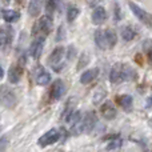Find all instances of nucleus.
<instances>
[{
    "label": "nucleus",
    "instance_id": "f257e3e1",
    "mask_svg": "<svg viewBox=\"0 0 152 152\" xmlns=\"http://www.w3.org/2000/svg\"><path fill=\"white\" fill-rule=\"evenodd\" d=\"M136 77L135 71L127 64L118 63L112 67L110 72V81L112 84H120L127 80H134Z\"/></svg>",
    "mask_w": 152,
    "mask_h": 152
},
{
    "label": "nucleus",
    "instance_id": "f03ea898",
    "mask_svg": "<svg viewBox=\"0 0 152 152\" xmlns=\"http://www.w3.org/2000/svg\"><path fill=\"white\" fill-rule=\"evenodd\" d=\"M97 126V118L95 115L94 111H88L86 115L83 116L81 121L77 126L72 127V134L79 135V134H91Z\"/></svg>",
    "mask_w": 152,
    "mask_h": 152
},
{
    "label": "nucleus",
    "instance_id": "7ed1b4c3",
    "mask_svg": "<svg viewBox=\"0 0 152 152\" xmlns=\"http://www.w3.org/2000/svg\"><path fill=\"white\" fill-rule=\"evenodd\" d=\"M52 27H53L52 16L44 15L35 23L34 29H32V35H34L35 37H37V36H45L47 37L48 35L51 34V31H52Z\"/></svg>",
    "mask_w": 152,
    "mask_h": 152
},
{
    "label": "nucleus",
    "instance_id": "20e7f679",
    "mask_svg": "<svg viewBox=\"0 0 152 152\" xmlns=\"http://www.w3.org/2000/svg\"><path fill=\"white\" fill-rule=\"evenodd\" d=\"M66 48L64 47H56L55 50L51 52V55L48 56V64L52 67V69L55 72H60V69L64 67L63 59L66 55Z\"/></svg>",
    "mask_w": 152,
    "mask_h": 152
},
{
    "label": "nucleus",
    "instance_id": "39448f33",
    "mask_svg": "<svg viewBox=\"0 0 152 152\" xmlns=\"http://www.w3.org/2000/svg\"><path fill=\"white\" fill-rule=\"evenodd\" d=\"M13 36H15V32L13 28L11 26H3L0 29V45H1L3 52H7L11 48L13 42Z\"/></svg>",
    "mask_w": 152,
    "mask_h": 152
},
{
    "label": "nucleus",
    "instance_id": "423d86ee",
    "mask_svg": "<svg viewBox=\"0 0 152 152\" xmlns=\"http://www.w3.org/2000/svg\"><path fill=\"white\" fill-rule=\"evenodd\" d=\"M128 5H129V8H131L132 13H134V15L136 16V18L139 19L143 24H144V26L152 28V15L150 12H147L145 10H143L142 7H139L137 4H135L134 1H129Z\"/></svg>",
    "mask_w": 152,
    "mask_h": 152
},
{
    "label": "nucleus",
    "instance_id": "0eeeda50",
    "mask_svg": "<svg viewBox=\"0 0 152 152\" xmlns=\"http://www.w3.org/2000/svg\"><path fill=\"white\" fill-rule=\"evenodd\" d=\"M0 99H1L3 105L7 108H13L18 102L15 92L8 88L7 86H1V88H0Z\"/></svg>",
    "mask_w": 152,
    "mask_h": 152
},
{
    "label": "nucleus",
    "instance_id": "6e6552de",
    "mask_svg": "<svg viewBox=\"0 0 152 152\" xmlns=\"http://www.w3.org/2000/svg\"><path fill=\"white\" fill-rule=\"evenodd\" d=\"M59 139H60V132L53 128V129L47 131L43 136H40L39 140H37V144H39L40 147H48V145L56 143Z\"/></svg>",
    "mask_w": 152,
    "mask_h": 152
},
{
    "label": "nucleus",
    "instance_id": "1a4fd4ad",
    "mask_svg": "<svg viewBox=\"0 0 152 152\" xmlns=\"http://www.w3.org/2000/svg\"><path fill=\"white\" fill-rule=\"evenodd\" d=\"M45 44V36H37L34 39V42L31 43V47H29V55L34 59H39L40 55L43 52V48Z\"/></svg>",
    "mask_w": 152,
    "mask_h": 152
},
{
    "label": "nucleus",
    "instance_id": "9d476101",
    "mask_svg": "<svg viewBox=\"0 0 152 152\" xmlns=\"http://www.w3.org/2000/svg\"><path fill=\"white\" fill-rule=\"evenodd\" d=\"M100 113L105 120H113V119L118 116V111H116L115 105L107 100V102H103V104L100 105Z\"/></svg>",
    "mask_w": 152,
    "mask_h": 152
},
{
    "label": "nucleus",
    "instance_id": "9b49d317",
    "mask_svg": "<svg viewBox=\"0 0 152 152\" xmlns=\"http://www.w3.org/2000/svg\"><path fill=\"white\" fill-rule=\"evenodd\" d=\"M64 92H66V84L61 79H56L53 81L52 87H51V99L52 100H59L63 97Z\"/></svg>",
    "mask_w": 152,
    "mask_h": 152
},
{
    "label": "nucleus",
    "instance_id": "f8f14e48",
    "mask_svg": "<svg viewBox=\"0 0 152 152\" xmlns=\"http://www.w3.org/2000/svg\"><path fill=\"white\" fill-rule=\"evenodd\" d=\"M23 76V67L20 64H12L8 69V80L11 84H18Z\"/></svg>",
    "mask_w": 152,
    "mask_h": 152
},
{
    "label": "nucleus",
    "instance_id": "ddd939ff",
    "mask_svg": "<svg viewBox=\"0 0 152 152\" xmlns=\"http://www.w3.org/2000/svg\"><path fill=\"white\" fill-rule=\"evenodd\" d=\"M115 100L119 107H121L126 112L132 111V107H134V97H132L131 95H118V96L115 97Z\"/></svg>",
    "mask_w": 152,
    "mask_h": 152
},
{
    "label": "nucleus",
    "instance_id": "4468645a",
    "mask_svg": "<svg viewBox=\"0 0 152 152\" xmlns=\"http://www.w3.org/2000/svg\"><path fill=\"white\" fill-rule=\"evenodd\" d=\"M91 19L95 26H102V24L107 20V12H105V10L103 7L97 5V7L94 8V11H92Z\"/></svg>",
    "mask_w": 152,
    "mask_h": 152
},
{
    "label": "nucleus",
    "instance_id": "2eb2a0df",
    "mask_svg": "<svg viewBox=\"0 0 152 152\" xmlns=\"http://www.w3.org/2000/svg\"><path fill=\"white\" fill-rule=\"evenodd\" d=\"M95 44L99 50L105 51L108 50V43H107V37H105V31L104 29H96L95 31Z\"/></svg>",
    "mask_w": 152,
    "mask_h": 152
},
{
    "label": "nucleus",
    "instance_id": "dca6fc26",
    "mask_svg": "<svg viewBox=\"0 0 152 152\" xmlns=\"http://www.w3.org/2000/svg\"><path fill=\"white\" fill-rule=\"evenodd\" d=\"M99 68H91V69H87V71H84L83 74L80 76V83L81 84H89L92 83V81H95L97 79V76H99Z\"/></svg>",
    "mask_w": 152,
    "mask_h": 152
},
{
    "label": "nucleus",
    "instance_id": "f3484780",
    "mask_svg": "<svg viewBox=\"0 0 152 152\" xmlns=\"http://www.w3.org/2000/svg\"><path fill=\"white\" fill-rule=\"evenodd\" d=\"M36 83L39 86H47L51 81V75L43 67H36Z\"/></svg>",
    "mask_w": 152,
    "mask_h": 152
},
{
    "label": "nucleus",
    "instance_id": "a211bd4d",
    "mask_svg": "<svg viewBox=\"0 0 152 152\" xmlns=\"http://www.w3.org/2000/svg\"><path fill=\"white\" fill-rule=\"evenodd\" d=\"M43 0H29L28 3V13L32 18H37L42 12Z\"/></svg>",
    "mask_w": 152,
    "mask_h": 152
},
{
    "label": "nucleus",
    "instance_id": "6ab92c4d",
    "mask_svg": "<svg viewBox=\"0 0 152 152\" xmlns=\"http://www.w3.org/2000/svg\"><path fill=\"white\" fill-rule=\"evenodd\" d=\"M1 15H3L4 21H7V23H10V24L16 23V21H19V19H20V13L15 10H3Z\"/></svg>",
    "mask_w": 152,
    "mask_h": 152
},
{
    "label": "nucleus",
    "instance_id": "aec40b11",
    "mask_svg": "<svg viewBox=\"0 0 152 152\" xmlns=\"http://www.w3.org/2000/svg\"><path fill=\"white\" fill-rule=\"evenodd\" d=\"M135 36H136V29H135L134 27L132 26L123 27V29H121V37H123V40L131 42V40L135 39Z\"/></svg>",
    "mask_w": 152,
    "mask_h": 152
},
{
    "label": "nucleus",
    "instance_id": "412c9836",
    "mask_svg": "<svg viewBox=\"0 0 152 152\" xmlns=\"http://www.w3.org/2000/svg\"><path fill=\"white\" fill-rule=\"evenodd\" d=\"M79 13H80V10H79L77 5L71 4L68 8H67V21H68V23L75 21L76 18L79 16Z\"/></svg>",
    "mask_w": 152,
    "mask_h": 152
},
{
    "label": "nucleus",
    "instance_id": "4be33fe9",
    "mask_svg": "<svg viewBox=\"0 0 152 152\" xmlns=\"http://www.w3.org/2000/svg\"><path fill=\"white\" fill-rule=\"evenodd\" d=\"M105 31V37H107V43H108V50H112L118 43V36H116L113 29H104Z\"/></svg>",
    "mask_w": 152,
    "mask_h": 152
},
{
    "label": "nucleus",
    "instance_id": "5701e85b",
    "mask_svg": "<svg viewBox=\"0 0 152 152\" xmlns=\"http://www.w3.org/2000/svg\"><path fill=\"white\" fill-rule=\"evenodd\" d=\"M81 119H83V116H81V112H80V111H74V112H72L71 115H69L68 118L66 119V121H67V123H68L71 127H75V126H77V124L80 123Z\"/></svg>",
    "mask_w": 152,
    "mask_h": 152
},
{
    "label": "nucleus",
    "instance_id": "b1692460",
    "mask_svg": "<svg viewBox=\"0 0 152 152\" xmlns=\"http://www.w3.org/2000/svg\"><path fill=\"white\" fill-rule=\"evenodd\" d=\"M59 3H60V0H47L45 1V15H50L52 16L53 13H55L56 8H58Z\"/></svg>",
    "mask_w": 152,
    "mask_h": 152
},
{
    "label": "nucleus",
    "instance_id": "393cba45",
    "mask_svg": "<svg viewBox=\"0 0 152 152\" xmlns=\"http://www.w3.org/2000/svg\"><path fill=\"white\" fill-rule=\"evenodd\" d=\"M105 96V89L103 88V87H99V88L95 91V95H94V104H99L100 102H102L103 99H104Z\"/></svg>",
    "mask_w": 152,
    "mask_h": 152
},
{
    "label": "nucleus",
    "instance_id": "a878e982",
    "mask_svg": "<svg viewBox=\"0 0 152 152\" xmlns=\"http://www.w3.org/2000/svg\"><path fill=\"white\" fill-rule=\"evenodd\" d=\"M88 63H89V55L88 53H81L80 59H79V63H77V69L80 71V69L86 68V66Z\"/></svg>",
    "mask_w": 152,
    "mask_h": 152
},
{
    "label": "nucleus",
    "instance_id": "bb28decb",
    "mask_svg": "<svg viewBox=\"0 0 152 152\" xmlns=\"http://www.w3.org/2000/svg\"><path fill=\"white\" fill-rule=\"evenodd\" d=\"M121 147V139H119V137H115L113 140H111L110 143H108L107 145V150L108 151H112V150H118V148Z\"/></svg>",
    "mask_w": 152,
    "mask_h": 152
},
{
    "label": "nucleus",
    "instance_id": "cd10ccee",
    "mask_svg": "<svg viewBox=\"0 0 152 152\" xmlns=\"http://www.w3.org/2000/svg\"><path fill=\"white\" fill-rule=\"evenodd\" d=\"M64 36H66V29H64V26H60L58 28V34H56V40L58 42H60V40L64 39Z\"/></svg>",
    "mask_w": 152,
    "mask_h": 152
},
{
    "label": "nucleus",
    "instance_id": "c85d7f7f",
    "mask_svg": "<svg viewBox=\"0 0 152 152\" xmlns=\"http://www.w3.org/2000/svg\"><path fill=\"white\" fill-rule=\"evenodd\" d=\"M121 19V10H120V5L116 3L115 4V20L119 21Z\"/></svg>",
    "mask_w": 152,
    "mask_h": 152
},
{
    "label": "nucleus",
    "instance_id": "c756f323",
    "mask_svg": "<svg viewBox=\"0 0 152 152\" xmlns=\"http://www.w3.org/2000/svg\"><path fill=\"white\" fill-rule=\"evenodd\" d=\"M5 148H7V137L3 136L0 140V152H5Z\"/></svg>",
    "mask_w": 152,
    "mask_h": 152
},
{
    "label": "nucleus",
    "instance_id": "7c9ffc66",
    "mask_svg": "<svg viewBox=\"0 0 152 152\" xmlns=\"http://www.w3.org/2000/svg\"><path fill=\"white\" fill-rule=\"evenodd\" d=\"M75 53H76V48L74 47V45H69V48H68V59H69V60H72V59H74Z\"/></svg>",
    "mask_w": 152,
    "mask_h": 152
},
{
    "label": "nucleus",
    "instance_id": "2f4dec72",
    "mask_svg": "<svg viewBox=\"0 0 152 152\" xmlns=\"http://www.w3.org/2000/svg\"><path fill=\"white\" fill-rule=\"evenodd\" d=\"M148 61H150V64L152 66V50L148 52Z\"/></svg>",
    "mask_w": 152,
    "mask_h": 152
},
{
    "label": "nucleus",
    "instance_id": "473e14b6",
    "mask_svg": "<svg viewBox=\"0 0 152 152\" xmlns=\"http://www.w3.org/2000/svg\"><path fill=\"white\" fill-rule=\"evenodd\" d=\"M148 107H152V97L148 99Z\"/></svg>",
    "mask_w": 152,
    "mask_h": 152
}]
</instances>
